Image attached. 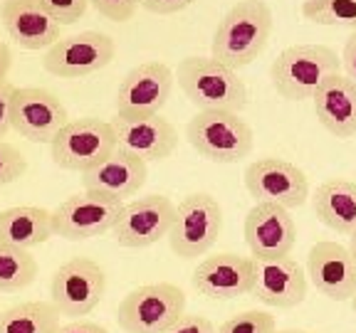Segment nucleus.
<instances>
[{"label":"nucleus","mask_w":356,"mask_h":333,"mask_svg":"<svg viewBox=\"0 0 356 333\" xmlns=\"http://www.w3.org/2000/svg\"><path fill=\"white\" fill-rule=\"evenodd\" d=\"M273 35V10L265 0H240L218 22L211 52L222 65L240 69L265 52Z\"/></svg>","instance_id":"f257e3e1"},{"label":"nucleus","mask_w":356,"mask_h":333,"mask_svg":"<svg viewBox=\"0 0 356 333\" xmlns=\"http://www.w3.org/2000/svg\"><path fill=\"white\" fill-rule=\"evenodd\" d=\"M178 87L200 111H240L248 106V87L238 69L216 57H186L178 65Z\"/></svg>","instance_id":"f03ea898"},{"label":"nucleus","mask_w":356,"mask_h":333,"mask_svg":"<svg viewBox=\"0 0 356 333\" xmlns=\"http://www.w3.org/2000/svg\"><path fill=\"white\" fill-rule=\"evenodd\" d=\"M339 67L341 57H337V52L327 44H292L273 62L270 79L280 96L305 101L312 99L332 74L339 72Z\"/></svg>","instance_id":"7ed1b4c3"},{"label":"nucleus","mask_w":356,"mask_h":333,"mask_svg":"<svg viewBox=\"0 0 356 333\" xmlns=\"http://www.w3.org/2000/svg\"><path fill=\"white\" fill-rule=\"evenodd\" d=\"M191 148L213 163H240L255 144L250 123L235 111H198L186 126Z\"/></svg>","instance_id":"20e7f679"},{"label":"nucleus","mask_w":356,"mask_h":333,"mask_svg":"<svg viewBox=\"0 0 356 333\" xmlns=\"http://www.w3.org/2000/svg\"><path fill=\"white\" fill-rule=\"evenodd\" d=\"M222 232V207L211 193H191L176 205V220L168 232L171 252L181 259L203 257Z\"/></svg>","instance_id":"39448f33"},{"label":"nucleus","mask_w":356,"mask_h":333,"mask_svg":"<svg viewBox=\"0 0 356 333\" xmlns=\"http://www.w3.org/2000/svg\"><path fill=\"white\" fill-rule=\"evenodd\" d=\"M184 314V291L171 282H159L129 291L117 309V321L127 333H161Z\"/></svg>","instance_id":"423d86ee"},{"label":"nucleus","mask_w":356,"mask_h":333,"mask_svg":"<svg viewBox=\"0 0 356 333\" xmlns=\"http://www.w3.org/2000/svg\"><path fill=\"white\" fill-rule=\"evenodd\" d=\"M117 131L111 121H102L95 117H84L67 121V126L50 144V153L55 166L62 171L84 173L95 168L104 158L117 151Z\"/></svg>","instance_id":"0eeeda50"},{"label":"nucleus","mask_w":356,"mask_h":333,"mask_svg":"<svg viewBox=\"0 0 356 333\" xmlns=\"http://www.w3.org/2000/svg\"><path fill=\"white\" fill-rule=\"evenodd\" d=\"M106 291V274L99 262L89 257H72L57 266L50 282V301L62 316L79 318L95 311Z\"/></svg>","instance_id":"6e6552de"},{"label":"nucleus","mask_w":356,"mask_h":333,"mask_svg":"<svg viewBox=\"0 0 356 333\" xmlns=\"http://www.w3.org/2000/svg\"><path fill=\"white\" fill-rule=\"evenodd\" d=\"M122 207L124 200L84 190V193L65 198L52 210V230L57 237L70 239V242L99 237L104 232H111Z\"/></svg>","instance_id":"1a4fd4ad"},{"label":"nucleus","mask_w":356,"mask_h":333,"mask_svg":"<svg viewBox=\"0 0 356 333\" xmlns=\"http://www.w3.org/2000/svg\"><path fill=\"white\" fill-rule=\"evenodd\" d=\"M114 55H117V44L109 35L87 30L72 37L57 40L47 50L42 65L47 72L60 79H79L109 67Z\"/></svg>","instance_id":"9d476101"},{"label":"nucleus","mask_w":356,"mask_h":333,"mask_svg":"<svg viewBox=\"0 0 356 333\" xmlns=\"http://www.w3.org/2000/svg\"><path fill=\"white\" fill-rule=\"evenodd\" d=\"M245 188L255 203H273L287 210L302 207L309 198L305 171L284 158H257L245 168Z\"/></svg>","instance_id":"9b49d317"},{"label":"nucleus","mask_w":356,"mask_h":333,"mask_svg":"<svg viewBox=\"0 0 356 333\" xmlns=\"http://www.w3.org/2000/svg\"><path fill=\"white\" fill-rule=\"evenodd\" d=\"M176 220V205L166 195H146L122 207L111 234L122 247L141 250L168 237Z\"/></svg>","instance_id":"f8f14e48"},{"label":"nucleus","mask_w":356,"mask_h":333,"mask_svg":"<svg viewBox=\"0 0 356 333\" xmlns=\"http://www.w3.org/2000/svg\"><path fill=\"white\" fill-rule=\"evenodd\" d=\"M70 114L65 104L42 87H15L13 94V131L30 144H52L67 126Z\"/></svg>","instance_id":"ddd939ff"},{"label":"nucleus","mask_w":356,"mask_h":333,"mask_svg":"<svg viewBox=\"0 0 356 333\" xmlns=\"http://www.w3.org/2000/svg\"><path fill=\"white\" fill-rule=\"evenodd\" d=\"M117 146L141 161H166L178 146V131L161 114H117L111 119Z\"/></svg>","instance_id":"4468645a"},{"label":"nucleus","mask_w":356,"mask_h":333,"mask_svg":"<svg viewBox=\"0 0 356 333\" xmlns=\"http://www.w3.org/2000/svg\"><path fill=\"white\" fill-rule=\"evenodd\" d=\"M255 259V257H252ZM309 277L292 257L255 259L252 266V296L275 309H295L307 299Z\"/></svg>","instance_id":"2eb2a0df"},{"label":"nucleus","mask_w":356,"mask_h":333,"mask_svg":"<svg viewBox=\"0 0 356 333\" xmlns=\"http://www.w3.org/2000/svg\"><path fill=\"white\" fill-rule=\"evenodd\" d=\"M176 74L163 62L136 65L117 89V114H161L171 96Z\"/></svg>","instance_id":"dca6fc26"},{"label":"nucleus","mask_w":356,"mask_h":333,"mask_svg":"<svg viewBox=\"0 0 356 333\" xmlns=\"http://www.w3.org/2000/svg\"><path fill=\"white\" fill-rule=\"evenodd\" d=\"M307 277L319 294L332 301H346L356 294V259L349 247L332 239L312 244L307 255Z\"/></svg>","instance_id":"f3484780"},{"label":"nucleus","mask_w":356,"mask_h":333,"mask_svg":"<svg viewBox=\"0 0 356 333\" xmlns=\"http://www.w3.org/2000/svg\"><path fill=\"white\" fill-rule=\"evenodd\" d=\"M245 244L255 259L287 257L297 242V225L287 207L255 203L245 217Z\"/></svg>","instance_id":"a211bd4d"},{"label":"nucleus","mask_w":356,"mask_h":333,"mask_svg":"<svg viewBox=\"0 0 356 333\" xmlns=\"http://www.w3.org/2000/svg\"><path fill=\"white\" fill-rule=\"evenodd\" d=\"M252 257L220 252L200 259L193 269V289L206 299H238L252 291Z\"/></svg>","instance_id":"6ab92c4d"},{"label":"nucleus","mask_w":356,"mask_h":333,"mask_svg":"<svg viewBox=\"0 0 356 333\" xmlns=\"http://www.w3.org/2000/svg\"><path fill=\"white\" fill-rule=\"evenodd\" d=\"M0 20L22 50H42L60 40V22L42 6V0H3Z\"/></svg>","instance_id":"aec40b11"},{"label":"nucleus","mask_w":356,"mask_h":333,"mask_svg":"<svg viewBox=\"0 0 356 333\" xmlns=\"http://www.w3.org/2000/svg\"><path fill=\"white\" fill-rule=\"evenodd\" d=\"M146 176H149V163L117 148L109 158L82 173V188L127 200L144 188Z\"/></svg>","instance_id":"412c9836"},{"label":"nucleus","mask_w":356,"mask_h":333,"mask_svg":"<svg viewBox=\"0 0 356 333\" xmlns=\"http://www.w3.org/2000/svg\"><path fill=\"white\" fill-rule=\"evenodd\" d=\"M319 123L337 139L356 136V84L346 74H332L312 96Z\"/></svg>","instance_id":"4be33fe9"},{"label":"nucleus","mask_w":356,"mask_h":333,"mask_svg":"<svg viewBox=\"0 0 356 333\" xmlns=\"http://www.w3.org/2000/svg\"><path fill=\"white\" fill-rule=\"evenodd\" d=\"M312 207L322 225L339 234L356 232V183L349 178H329L317 185Z\"/></svg>","instance_id":"5701e85b"},{"label":"nucleus","mask_w":356,"mask_h":333,"mask_svg":"<svg viewBox=\"0 0 356 333\" xmlns=\"http://www.w3.org/2000/svg\"><path fill=\"white\" fill-rule=\"evenodd\" d=\"M52 234V212L44 207L17 205L0 210V244L30 250L44 244Z\"/></svg>","instance_id":"b1692460"},{"label":"nucleus","mask_w":356,"mask_h":333,"mask_svg":"<svg viewBox=\"0 0 356 333\" xmlns=\"http://www.w3.org/2000/svg\"><path fill=\"white\" fill-rule=\"evenodd\" d=\"M60 316L52 301H22L0 314V333H55Z\"/></svg>","instance_id":"393cba45"},{"label":"nucleus","mask_w":356,"mask_h":333,"mask_svg":"<svg viewBox=\"0 0 356 333\" xmlns=\"http://www.w3.org/2000/svg\"><path fill=\"white\" fill-rule=\"evenodd\" d=\"M38 277V262L28 250L0 244V291H20Z\"/></svg>","instance_id":"a878e982"},{"label":"nucleus","mask_w":356,"mask_h":333,"mask_svg":"<svg viewBox=\"0 0 356 333\" xmlns=\"http://www.w3.org/2000/svg\"><path fill=\"white\" fill-rule=\"evenodd\" d=\"M302 15L314 25L356 30V0H305Z\"/></svg>","instance_id":"bb28decb"},{"label":"nucleus","mask_w":356,"mask_h":333,"mask_svg":"<svg viewBox=\"0 0 356 333\" xmlns=\"http://www.w3.org/2000/svg\"><path fill=\"white\" fill-rule=\"evenodd\" d=\"M277 323L275 316H270L267 311H240L235 316H230L228 321H222L218 326V333H275Z\"/></svg>","instance_id":"cd10ccee"},{"label":"nucleus","mask_w":356,"mask_h":333,"mask_svg":"<svg viewBox=\"0 0 356 333\" xmlns=\"http://www.w3.org/2000/svg\"><path fill=\"white\" fill-rule=\"evenodd\" d=\"M25 171H28V158L13 144L0 141V185L15 183L17 178L25 176Z\"/></svg>","instance_id":"c85d7f7f"},{"label":"nucleus","mask_w":356,"mask_h":333,"mask_svg":"<svg viewBox=\"0 0 356 333\" xmlns=\"http://www.w3.org/2000/svg\"><path fill=\"white\" fill-rule=\"evenodd\" d=\"M42 6L60 25H74L79 17H84L89 0H42Z\"/></svg>","instance_id":"c756f323"},{"label":"nucleus","mask_w":356,"mask_h":333,"mask_svg":"<svg viewBox=\"0 0 356 333\" xmlns=\"http://www.w3.org/2000/svg\"><path fill=\"white\" fill-rule=\"evenodd\" d=\"M89 3L97 8L99 15H104L106 20L114 22L131 20L136 8H139V0H89Z\"/></svg>","instance_id":"7c9ffc66"},{"label":"nucleus","mask_w":356,"mask_h":333,"mask_svg":"<svg viewBox=\"0 0 356 333\" xmlns=\"http://www.w3.org/2000/svg\"><path fill=\"white\" fill-rule=\"evenodd\" d=\"M161 333H218V331L208 316H200V314H184L178 321H173L168 328H163Z\"/></svg>","instance_id":"2f4dec72"},{"label":"nucleus","mask_w":356,"mask_h":333,"mask_svg":"<svg viewBox=\"0 0 356 333\" xmlns=\"http://www.w3.org/2000/svg\"><path fill=\"white\" fill-rule=\"evenodd\" d=\"M13 94L15 87L10 82L0 84V141H6L13 128Z\"/></svg>","instance_id":"473e14b6"},{"label":"nucleus","mask_w":356,"mask_h":333,"mask_svg":"<svg viewBox=\"0 0 356 333\" xmlns=\"http://www.w3.org/2000/svg\"><path fill=\"white\" fill-rule=\"evenodd\" d=\"M139 6L154 15H173L193 6V0H139Z\"/></svg>","instance_id":"72a5a7b5"},{"label":"nucleus","mask_w":356,"mask_h":333,"mask_svg":"<svg viewBox=\"0 0 356 333\" xmlns=\"http://www.w3.org/2000/svg\"><path fill=\"white\" fill-rule=\"evenodd\" d=\"M341 67H344V74L356 84V30L351 33V37L346 40L344 52H341Z\"/></svg>","instance_id":"f704fd0d"},{"label":"nucleus","mask_w":356,"mask_h":333,"mask_svg":"<svg viewBox=\"0 0 356 333\" xmlns=\"http://www.w3.org/2000/svg\"><path fill=\"white\" fill-rule=\"evenodd\" d=\"M55 333H109L104 326L95 321H82V318H72L70 323H60Z\"/></svg>","instance_id":"c9c22d12"},{"label":"nucleus","mask_w":356,"mask_h":333,"mask_svg":"<svg viewBox=\"0 0 356 333\" xmlns=\"http://www.w3.org/2000/svg\"><path fill=\"white\" fill-rule=\"evenodd\" d=\"M10 65H13V55H10V47H8L3 40H0V84L8 82V72H10Z\"/></svg>","instance_id":"e433bc0d"},{"label":"nucleus","mask_w":356,"mask_h":333,"mask_svg":"<svg viewBox=\"0 0 356 333\" xmlns=\"http://www.w3.org/2000/svg\"><path fill=\"white\" fill-rule=\"evenodd\" d=\"M349 250H351V255H354V259H356V232L349 234Z\"/></svg>","instance_id":"4c0bfd02"},{"label":"nucleus","mask_w":356,"mask_h":333,"mask_svg":"<svg viewBox=\"0 0 356 333\" xmlns=\"http://www.w3.org/2000/svg\"><path fill=\"white\" fill-rule=\"evenodd\" d=\"M275 333H312V331H302V328H282V331H275Z\"/></svg>","instance_id":"58836bf2"},{"label":"nucleus","mask_w":356,"mask_h":333,"mask_svg":"<svg viewBox=\"0 0 356 333\" xmlns=\"http://www.w3.org/2000/svg\"><path fill=\"white\" fill-rule=\"evenodd\" d=\"M351 309H354V314H356V294L351 296Z\"/></svg>","instance_id":"ea45409f"}]
</instances>
